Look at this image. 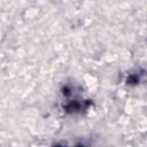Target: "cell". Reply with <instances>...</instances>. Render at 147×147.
<instances>
[{
    "label": "cell",
    "instance_id": "1",
    "mask_svg": "<svg viewBox=\"0 0 147 147\" xmlns=\"http://www.w3.org/2000/svg\"><path fill=\"white\" fill-rule=\"evenodd\" d=\"M79 147H82V146H79Z\"/></svg>",
    "mask_w": 147,
    "mask_h": 147
}]
</instances>
